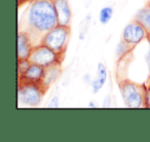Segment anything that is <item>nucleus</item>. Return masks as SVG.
Wrapping results in <instances>:
<instances>
[{"label":"nucleus","instance_id":"3","mask_svg":"<svg viewBox=\"0 0 150 142\" xmlns=\"http://www.w3.org/2000/svg\"><path fill=\"white\" fill-rule=\"evenodd\" d=\"M45 93L46 91L40 84L26 82H18V102L22 106H39Z\"/></svg>","mask_w":150,"mask_h":142},{"label":"nucleus","instance_id":"23","mask_svg":"<svg viewBox=\"0 0 150 142\" xmlns=\"http://www.w3.org/2000/svg\"><path fill=\"white\" fill-rule=\"evenodd\" d=\"M147 41H148V43H149V46H150V34L148 35V38H147Z\"/></svg>","mask_w":150,"mask_h":142},{"label":"nucleus","instance_id":"5","mask_svg":"<svg viewBox=\"0 0 150 142\" xmlns=\"http://www.w3.org/2000/svg\"><path fill=\"white\" fill-rule=\"evenodd\" d=\"M64 58L65 55L58 54L45 44L39 43L33 46L31 55L29 57V61L46 68L52 65H62Z\"/></svg>","mask_w":150,"mask_h":142},{"label":"nucleus","instance_id":"13","mask_svg":"<svg viewBox=\"0 0 150 142\" xmlns=\"http://www.w3.org/2000/svg\"><path fill=\"white\" fill-rule=\"evenodd\" d=\"M134 50H135V46L131 45L123 39H120L115 46V56L117 60H122L127 58L129 54H132Z\"/></svg>","mask_w":150,"mask_h":142},{"label":"nucleus","instance_id":"2","mask_svg":"<svg viewBox=\"0 0 150 142\" xmlns=\"http://www.w3.org/2000/svg\"><path fill=\"white\" fill-rule=\"evenodd\" d=\"M120 95L125 105L127 108H142L144 107L145 84H139L127 78L117 80Z\"/></svg>","mask_w":150,"mask_h":142},{"label":"nucleus","instance_id":"16","mask_svg":"<svg viewBox=\"0 0 150 142\" xmlns=\"http://www.w3.org/2000/svg\"><path fill=\"white\" fill-rule=\"evenodd\" d=\"M144 108H150V86L145 84V95H144Z\"/></svg>","mask_w":150,"mask_h":142},{"label":"nucleus","instance_id":"21","mask_svg":"<svg viewBox=\"0 0 150 142\" xmlns=\"http://www.w3.org/2000/svg\"><path fill=\"white\" fill-rule=\"evenodd\" d=\"M83 80L86 82V84H91V77L88 74H86V75L83 76Z\"/></svg>","mask_w":150,"mask_h":142},{"label":"nucleus","instance_id":"12","mask_svg":"<svg viewBox=\"0 0 150 142\" xmlns=\"http://www.w3.org/2000/svg\"><path fill=\"white\" fill-rule=\"evenodd\" d=\"M134 20L137 21L139 24H141L146 31L150 34V4L147 2V4L144 5L142 9H140L137 13L134 15Z\"/></svg>","mask_w":150,"mask_h":142},{"label":"nucleus","instance_id":"7","mask_svg":"<svg viewBox=\"0 0 150 142\" xmlns=\"http://www.w3.org/2000/svg\"><path fill=\"white\" fill-rule=\"evenodd\" d=\"M58 19V25L70 27L72 21V11L68 0H52Z\"/></svg>","mask_w":150,"mask_h":142},{"label":"nucleus","instance_id":"4","mask_svg":"<svg viewBox=\"0 0 150 142\" xmlns=\"http://www.w3.org/2000/svg\"><path fill=\"white\" fill-rule=\"evenodd\" d=\"M71 29L66 26H56L52 30L44 34L42 37L41 43L45 44L52 50L61 55H66L68 48L69 39H70Z\"/></svg>","mask_w":150,"mask_h":142},{"label":"nucleus","instance_id":"9","mask_svg":"<svg viewBox=\"0 0 150 142\" xmlns=\"http://www.w3.org/2000/svg\"><path fill=\"white\" fill-rule=\"evenodd\" d=\"M45 68L35 63H31L26 72L18 78V82H34V84H41L43 80Z\"/></svg>","mask_w":150,"mask_h":142},{"label":"nucleus","instance_id":"17","mask_svg":"<svg viewBox=\"0 0 150 142\" xmlns=\"http://www.w3.org/2000/svg\"><path fill=\"white\" fill-rule=\"evenodd\" d=\"M60 106V98L58 96H54L50 99V103L46 105L47 108H58Z\"/></svg>","mask_w":150,"mask_h":142},{"label":"nucleus","instance_id":"14","mask_svg":"<svg viewBox=\"0 0 150 142\" xmlns=\"http://www.w3.org/2000/svg\"><path fill=\"white\" fill-rule=\"evenodd\" d=\"M112 17H113V7L110 6V5L103 6L100 9V13H99V22L102 25H107L111 21Z\"/></svg>","mask_w":150,"mask_h":142},{"label":"nucleus","instance_id":"26","mask_svg":"<svg viewBox=\"0 0 150 142\" xmlns=\"http://www.w3.org/2000/svg\"><path fill=\"white\" fill-rule=\"evenodd\" d=\"M148 3H149V4H150V0H149V1H148Z\"/></svg>","mask_w":150,"mask_h":142},{"label":"nucleus","instance_id":"6","mask_svg":"<svg viewBox=\"0 0 150 142\" xmlns=\"http://www.w3.org/2000/svg\"><path fill=\"white\" fill-rule=\"evenodd\" d=\"M148 35L149 33L146 31L145 28L133 19L123 28L122 33H121V39L136 48L142 41L147 40Z\"/></svg>","mask_w":150,"mask_h":142},{"label":"nucleus","instance_id":"20","mask_svg":"<svg viewBox=\"0 0 150 142\" xmlns=\"http://www.w3.org/2000/svg\"><path fill=\"white\" fill-rule=\"evenodd\" d=\"M26 3H30V0H18V5H19V7H21L22 5L26 4Z\"/></svg>","mask_w":150,"mask_h":142},{"label":"nucleus","instance_id":"22","mask_svg":"<svg viewBox=\"0 0 150 142\" xmlns=\"http://www.w3.org/2000/svg\"><path fill=\"white\" fill-rule=\"evenodd\" d=\"M88 107H90V108H95V107H96V104L94 103V101H91V102L88 104Z\"/></svg>","mask_w":150,"mask_h":142},{"label":"nucleus","instance_id":"1","mask_svg":"<svg viewBox=\"0 0 150 142\" xmlns=\"http://www.w3.org/2000/svg\"><path fill=\"white\" fill-rule=\"evenodd\" d=\"M58 26V19L52 0H37L28 4L19 23V30L26 31L33 44L41 43L42 37Z\"/></svg>","mask_w":150,"mask_h":142},{"label":"nucleus","instance_id":"25","mask_svg":"<svg viewBox=\"0 0 150 142\" xmlns=\"http://www.w3.org/2000/svg\"><path fill=\"white\" fill-rule=\"evenodd\" d=\"M32 1H37V0H30V2H32Z\"/></svg>","mask_w":150,"mask_h":142},{"label":"nucleus","instance_id":"8","mask_svg":"<svg viewBox=\"0 0 150 142\" xmlns=\"http://www.w3.org/2000/svg\"><path fill=\"white\" fill-rule=\"evenodd\" d=\"M18 60H29L34 44L30 35L26 31L18 32Z\"/></svg>","mask_w":150,"mask_h":142},{"label":"nucleus","instance_id":"11","mask_svg":"<svg viewBox=\"0 0 150 142\" xmlns=\"http://www.w3.org/2000/svg\"><path fill=\"white\" fill-rule=\"evenodd\" d=\"M107 78H108V71H107L106 66L104 63H99L97 66L96 76L91 82V88L94 94H97L102 90L106 84Z\"/></svg>","mask_w":150,"mask_h":142},{"label":"nucleus","instance_id":"15","mask_svg":"<svg viewBox=\"0 0 150 142\" xmlns=\"http://www.w3.org/2000/svg\"><path fill=\"white\" fill-rule=\"evenodd\" d=\"M30 64L31 62L29 60H18V78L25 73Z\"/></svg>","mask_w":150,"mask_h":142},{"label":"nucleus","instance_id":"19","mask_svg":"<svg viewBox=\"0 0 150 142\" xmlns=\"http://www.w3.org/2000/svg\"><path fill=\"white\" fill-rule=\"evenodd\" d=\"M110 98L111 97L110 96H107L106 98H105V100H104V102H103V105L102 106L103 107H110L111 106V100H110Z\"/></svg>","mask_w":150,"mask_h":142},{"label":"nucleus","instance_id":"10","mask_svg":"<svg viewBox=\"0 0 150 142\" xmlns=\"http://www.w3.org/2000/svg\"><path fill=\"white\" fill-rule=\"evenodd\" d=\"M61 75H62V66L61 65H52V66L46 67L43 80L40 84L47 92L48 89L59 80Z\"/></svg>","mask_w":150,"mask_h":142},{"label":"nucleus","instance_id":"24","mask_svg":"<svg viewBox=\"0 0 150 142\" xmlns=\"http://www.w3.org/2000/svg\"><path fill=\"white\" fill-rule=\"evenodd\" d=\"M148 84V86H150V80H147V84Z\"/></svg>","mask_w":150,"mask_h":142},{"label":"nucleus","instance_id":"18","mask_svg":"<svg viewBox=\"0 0 150 142\" xmlns=\"http://www.w3.org/2000/svg\"><path fill=\"white\" fill-rule=\"evenodd\" d=\"M145 62L148 67V80H150V48L145 55Z\"/></svg>","mask_w":150,"mask_h":142}]
</instances>
